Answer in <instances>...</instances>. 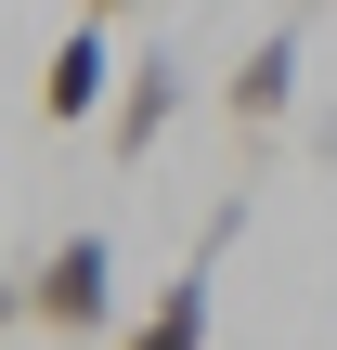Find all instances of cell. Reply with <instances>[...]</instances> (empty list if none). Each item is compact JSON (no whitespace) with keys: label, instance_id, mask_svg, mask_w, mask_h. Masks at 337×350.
I'll return each mask as SVG.
<instances>
[{"label":"cell","instance_id":"6da1fadb","mask_svg":"<svg viewBox=\"0 0 337 350\" xmlns=\"http://www.w3.org/2000/svg\"><path fill=\"white\" fill-rule=\"evenodd\" d=\"M26 312H39L52 338H104V325H117V247H104V234H52V247L0 286V325H26Z\"/></svg>","mask_w":337,"mask_h":350},{"label":"cell","instance_id":"7a4b0ae2","mask_svg":"<svg viewBox=\"0 0 337 350\" xmlns=\"http://www.w3.org/2000/svg\"><path fill=\"white\" fill-rule=\"evenodd\" d=\"M104 104H117V39H104V26L78 13V26L52 39V78H39V117H52V130H78V117H104Z\"/></svg>","mask_w":337,"mask_h":350},{"label":"cell","instance_id":"3957f363","mask_svg":"<svg viewBox=\"0 0 337 350\" xmlns=\"http://www.w3.org/2000/svg\"><path fill=\"white\" fill-rule=\"evenodd\" d=\"M286 104H299V26H273V39H247V65L221 78V117L260 143V130H286Z\"/></svg>","mask_w":337,"mask_h":350},{"label":"cell","instance_id":"277c9868","mask_svg":"<svg viewBox=\"0 0 337 350\" xmlns=\"http://www.w3.org/2000/svg\"><path fill=\"white\" fill-rule=\"evenodd\" d=\"M182 117V65L169 52H130L117 65V104H104V143H117V169H143V143Z\"/></svg>","mask_w":337,"mask_h":350},{"label":"cell","instance_id":"5b68a950","mask_svg":"<svg viewBox=\"0 0 337 350\" xmlns=\"http://www.w3.org/2000/svg\"><path fill=\"white\" fill-rule=\"evenodd\" d=\"M130 350H208V260H182V273L156 286V312L130 325Z\"/></svg>","mask_w":337,"mask_h":350},{"label":"cell","instance_id":"8992f818","mask_svg":"<svg viewBox=\"0 0 337 350\" xmlns=\"http://www.w3.org/2000/svg\"><path fill=\"white\" fill-rule=\"evenodd\" d=\"M117 13H143V0H91V26H117Z\"/></svg>","mask_w":337,"mask_h":350}]
</instances>
